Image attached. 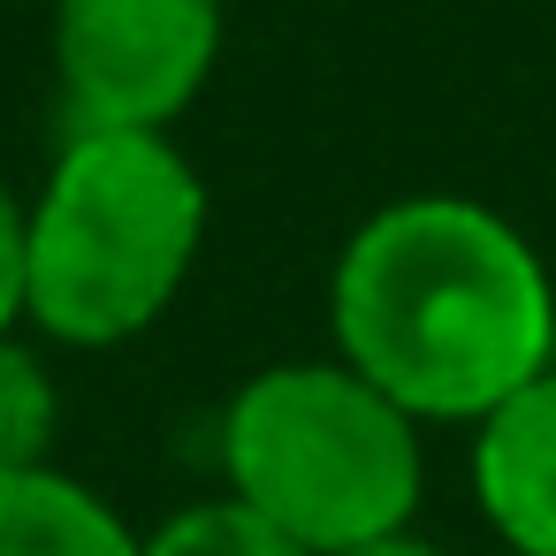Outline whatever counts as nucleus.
Listing matches in <instances>:
<instances>
[{
  "instance_id": "obj_6",
  "label": "nucleus",
  "mask_w": 556,
  "mask_h": 556,
  "mask_svg": "<svg viewBox=\"0 0 556 556\" xmlns=\"http://www.w3.org/2000/svg\"><path fill=\"white\" fill-rule=\"evenodd\" d=\"M0 556H146L130 518L62 465L0 472Z\"/></svg>"
},
{
  "instance_id": "obj_1",
  "label": "nucleus",
  "mask_w": 556,
  "mask_h": 556,
  "mask_svg": "<svg viewBox=\"0 0 556 556\" xmlns=\"http://www.w3.org/2000/svg\"><path fill=\"white\" fill-rule=\"evenodd\" d=\"M328 336L419 427H480L556 366V275L541 244L465 191L374 206L328 267Z\"/></svg>"
},
{
  "instance_id": "obj_2",
  "label": "nucleus",
  "mask_w": 556,
  "mask_h": 556,
  "mask_svg": "<svg viewBox=\"0 0 556 556\" xmlns=\"http://www.w3.org/2000/svg\"><path fill=\"white\" fill-rule=\"evenodd\" d=\"M206 176L176 130H70L24 199V328L62 351H123L191 290Z\"/></svg>"
},
{
  "instance_id": "obj_3",
  "label": "nucleus",
  "mask_w": 556,
  "mask_h": 556,
  "mask_svg": "<svg viewBox=\"0 0 556 556\" xmlns=\"http://www.w3.org/2000/svg\"><path fill=\"white\" fill-rule=\"evenodd\" d=\"M222 495L336 556L404 533L427 495V427L366 374L328 358H275L222 404Z\"/></svg>"
},
{
  "instance_id": "obj_4",
  "label": "nucleus",
  "mask_w": 556,
  "mask_h": 556,
  "mask_svg": "<svg viewBox=\"0 0 556 556\" xmlns=\"http://www.w3.org/2000/svg\"><path fill=\"white\" fill-rule=\"evenodd\" d=\"M222 0H54L47 54L70 130H176L214 85Z\"/></svg>"
},
{
  "instance_id": "obj_5",
  "label": "nucleus",
  "mask_w": 556,
  "mask_h": 556,
  "mask_svg": "<svg viewBox=\"0 0 556 556\" xmlns=\"http://www.w3.org/2000/svg\"><path fill=\"white\" fill-rule=\"evenodd\" d=\"M472 434V510L503 556H556V366L510 389Z\"/></svg>"
},
{
  "instance_id": "obj_7",
  "label": "nucleus",
  "mask_w": 556,
  "mask_h": 556,
  "mask_svg": "<svg viewBox=\"0 0 556 556\" xmlns=\"http://www.w3.org/2000/svg\"><path fill=\"white\" fill-rule=\"evenodd\" d=\"M54 434H62V381L47 351L16 328L0 336V472L54 465Z\"/></svg>"
},
{
  "instance_id": "obj_10",
  "label": "nucleus",
  "mask_w": 556,
  "mask_h": 556,
  "mask_svg": "<svg viewBox=\"0 0 556 556\" xmlns=\"http://www.w3.org/2000/svg\"><path fill=\"white\" fill-rule=\"evenodd\" d=\"M336 556H442V548L404 526V533H381V541H358V548H336Z\"/></svg>"
},
{
  "instance_id": "obj_8",
  "label": "nucleus",
  "mask_w": 556,
  "mask_h": 556,
  "mask_svg": "<svg viewBox=\"0 0 556 556\" xmlns=\"http://www.w3.org/2000/svg\"><path fill=\"white\" fill-rule=\"evenodd\" d=\"M138 548L146 556H313L282 526H267L260 510H244L237 495H206V503L168 510L153 533H138Z\"/></svg>"
},
{
  "instance_id": "obj_9",
  "label": "nucleus",
  "mask_w": 556,
  "mask_h": 556,
  "mask_svg": "<svg viewBox=\"0 0 556 556\" xmlns=\"http://www.w3.org/2000/svg\"><path fill=\"white\" fill-rule=\"evenodd\" d=\"M24 328V199L0 176V336Z\"/></svg>"
}]
</instances>
